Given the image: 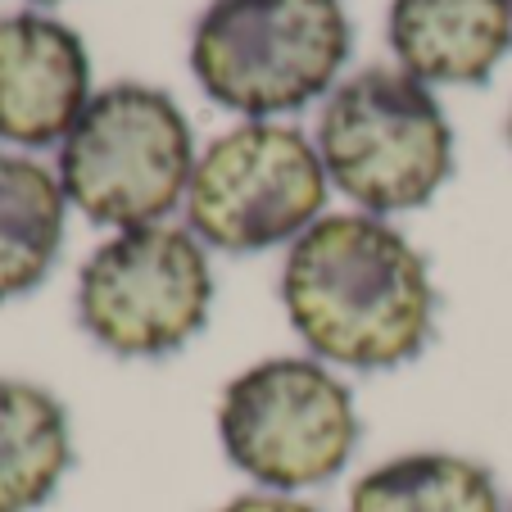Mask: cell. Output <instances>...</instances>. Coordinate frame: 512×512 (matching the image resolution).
I'll return each instance as SVG.
<instances>
[{"mask_svg":"<svg viewBox=\"0 0 512 512\" xmlns=\"http://www.w3.org/2000/svg\"><path fill=\"white\" fill-rule=\"evenodd\" d=\"M281 309L327 368H404L435 336V281L422 250L372 213H322L286 250Z\"/></svg>","mask_w":512,"mask_h":512,"instance_id":"1","label":"cell"},{"mask_svg":"<svg viewBox=\"0 0 512 512\" xmlns=\"http://www.w3.org/2000/svg\"><path fill=\"white\" fill-rule=\"evenodd\" d=\"M195 141L182 105L145 82H114L59 141V186L64 200L96 227L168 223L186 204L195 173Z\"/></svg>","mask_w":512,"mask_h":512,"instance_id":"2","label":"cell"},{"mask_svg":"<svg viewBox=\"0 0 512 512\" xmlns=\"http://www.w3.org/2000/svg\"><path fill=\"white\" fill-rule=\"evenodd\" d=\"M354 390L313 354H277L218 395V445L254 490L304 494L336 481L358 449Z\"/></svg>","mask_w":512,"mask_h":512,"instance_id":"3","label":"cell"},{"mask_svg":"<svg viewBox=\"0 0 512 512\" xmlns=\"http://www.w3.org/2000/svg\"><path fill=\"white\" fill-rule=\"evenodd\" d=\"M313 145L327 182L372 218L422 209L454 173L445 109L404 68H363L340 82L327 96Z\"/></svg>","mask_w":512,"mask_h":512,"instance_id":"4","label":"cell"},{"mask_svg":"<svg viewBox=\"0 0 512 512\" xmlns=\"http://www.w3.org/2000/svg\"><path fill=\"white\" fill-rule=\"evenodd\" d=\"M349 59L340 0H209L191 32V73L232 114L304 109Z\"/></svg>","mask_w":512,"mask_h":512,"instance_id":"5","label":"cell"},{"mask_svg":"<svg viewBox=\"0 0 512 512\" xmlns=\"http://www.w3.org/2000/svg\"><path fill=\"white\" fill-rule=\"evenodd\" d=\"M78 327L118 358L191 345L213 309L209 250L191 227L150 223L100 241L78 268Z\"/></svg>","mask_w":512,"mask_h":512,"instance_id":"6","label":"cell"},{"mask_svg":"<svg viewBox=\"0 0 512 512\" xmlns=\"http://www.w3.org/2000/svg\"><path fill=\"white\" fill-rule=\"evenodd\" d=\"M327 186L318 145L300 127L254 118L223 132L195 159L186 227L204 241V250H290L327 213Z\"/></svg>","mask_w":512,"mask_h":512,"instance_id":"7","label":"cell"},{"mask_svg":"<svg viewBox=\"0 0 512 512\" xmlns=\"http://www.w3.org/2000/svg\"><path fill=\"white\" fill-rule=\"evenodd\" d=\"M91 105V59L82 37L50 14L0 19V141L55 145Z\"/></svg>","mask_w":512,"mask_h":512,"instance_id":"8","label":"cell"},{"mask_svg":"<svg viewBox=\"0 0 512 512\" xmlns=\"http://www.w3.org/2000/svg\"><path fill=\"white\" fill-rule=\"evenodd\" d=\"M390 50L426 87H481L512 50V0H390Z\"/></svg>","mask_w":512,"mask_h":512,"instance_id":"9","label":"cell"},{"mask_svg":"<svg viewBox=\"0 0 512 512\" xmlns=\"http://www.w3.org/2000/svg\"><path fill=\"white\" fill-rule=\"evenodd\" d=\"M73 467L68 408L37 381L0 377V512H37Z\"/></svg>","mask_w":512,"mask_h":512,"instance_id":"10","label":"cell"},{"mask_svg":"<svg viewBox=\"0 0 512 512\" xmlns=\"http://www.w3.org/2000/svg\"><path fill=\"white\" fill-rule=\"evenodd\" d=\"M345 512H508L485 463L449 449H413L368 467Z\"/></svg>","mask_w":512,"mask_h":512,"instance_id":"11","label":"cell"},{"mask_svg":"<svg viewBox=\"0 0 512 512\" xmlns=\"http://www.w3.org/2000/svg\"><path fill=\"white\" fill-rule=\"evenodd\" d=\"M68 200L50 168L0 155V304L19 300L50 277L64 245Z\"/></svg>","mask_w":512,"mask_h":512,"instance_id":"12","label":"cell"},{"mask_svg":"<svg viewBox=\"0 0 512 512\" xmlns=\"http://www.w3.org/2000/svg\"><path fill=\"white\" fill-rule=\"evenodd\" d=\"M213 512H322L318 503L300 499V494H272V490H250V494H236L227 499L223 508Z\"/></svg>","mask_w":512,"mask_h":512,"instance_id":"13","label":"cell"},{"mask_svg":"<svg viewBox=\"0 0 512 512\" xmlns=\"http://www.w3.org/2000/svg\"><path fill=\"white\" fill-rule=\"evenodd\" d=\"M508 145H512V114H508Z\"/></svg>","mask_w":512,"mask_h":512,"instance_id":"14","label":"cell"},{"mask_svg":"<svg viewBox=\"0 0 512 512\" xmlns=\"http://www.w3.org/2000/svg\"><path fill=\"white\" fill-rule=\"evenodd\" d=\"M32 5H55V0H32Z\"/></svg>","mask_w":512,"mask_h":512,"instance_id":"15","label":"cell"},{"mask_svg":"<svg viewBox=\"0 0 512 512\" xmlns=\"http://www.w3.org/2000/svg\"><path fill=\"white\" fill-rule=\"evenodd\" d=\"M508 512H512V503H508Z\"/></svg>","mask_w":512,"mask_h":512,"instance_id":"16","label":"cell"}]
</instances>
